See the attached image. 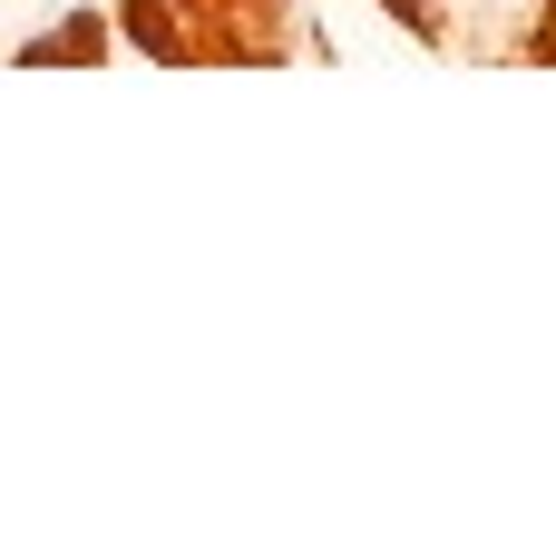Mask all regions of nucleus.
I'll use <instances>...</instances> for the list:
<instances>
[{"mask_svg":"<svg viewBox=\"0 0 556 556\" xmlns=\"http://www.w3.org/2000/svg\"><path fill=\"white\" fill-rule=\"evenodd\" d=\"M401 29H420V39H440V0H381Z\"/></svg>","mask_w":556,"mask_h":556,"instance_id":"f03ea898","label":"nucleus"},{"mask_svg":"<svg viewBox=\"0 0 556 556\" xmlns=\"http://www.w3.org/2000/svg\"><path fill=\"white\" fill-rule=\"evenodd\" d=\"M98 49H108V20H98V10H68L59 29L20 39V59H29V68H68V59H98Z\"/></svg>","mask_w":556,"mask_h":556,"instance_id":"f257e3e1","label":"nucleus"}]
</instances>
